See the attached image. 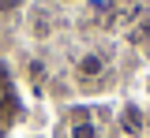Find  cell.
<instances>
[{"label":"cell","mask_w":150,"mask_h":138,"mask_svg":"<svg viewBox=\"0 0 150 138\" xmlns=\"http://www.w3.org/2000/svg\"><path fill=\"white\" fill-rule=\"evenodd\" d=\"M101 71H105V60L98 56V52H86V56L79 60V75L83 79H98Z\"/></svg>","instance_id":"1"},{"label":"cell","mask_w":150,"mask_h":138,"mask_svg":"<svg viewBox=\"0 0 150 138\" xmlns=\"http://www.w3.org/2000/svg\"><path fill=\"white\" fill-rule=\"evenodd\" d=\"M124 123H128L131 135H139V131H143V116H139V108H135V105H128V108H124Z\"/></svg>","instance_id":"2"},{"label":"cell","mask_w":150,"mask_h":138,"mask_svg":"<svg viewBox=\"0 0 150 138\" xmlns=\"http://www.w3.org/2000/svg\"><path fill=\"white\" fill-rule=\"evenodd\" d=\"M71 138H98V127L86 123V119H79V123L71 127Z\"/></svg>","instance_id":"3"},{"label":"cell","mask_w":150,"mask_h":138,"mask_svg":"<svg viewBox=\"0 0 150 138\" xmlns=\"http://www.w3.org/2000/svg\"><path fill=\"white\" fill-rule=\"evenodd\" d=\"M30 79H34V82H45V63H30Z\"/></svg>","instance_id":"4"},{"label":"cell","mask_w":150,"mask_h":138,"mask_svg":"<svg viewBox=\"0 0 150 138\" xmlns=\"http://www.w3.org/2000/svg\"><path fill=\"white\" fill-rule=\"evenodd\" d=\"M19 4H23V0H0V11H15Z\"/></svg>","instance_id":"5"},{"label":"cell","mask_w":150,"mask_h":138,"mask_svg":"<svg viewBox=\"0 0 150 138\" xmlns=\"http://www.w3.org/2000/svg\"><path fill=\"white\" fill-rule=\"evenodd\" d=\"M64 4H75V0H64Z\"/></svg>","instance_id":"6"}]
</instances>
